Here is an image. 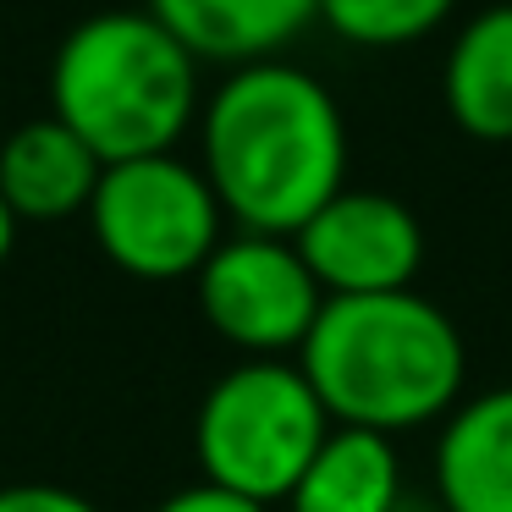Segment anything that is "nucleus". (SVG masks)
<instances>
[{"instance_id": "obj_1", "label": "nucleus", "mask_w": 512, "mask_h": 512, "mask_svg": "<svg viewBox=\"0 0 512 512\" xmlns=\"http://www.w3.org/2000/svg\"><path fill=\"white\" fill-rule=\"evenodd\" d=\"M199 171L237 232L298 237L347 188V122L320 78L254 61L204 100Z\"/></svg>"}, {"instance_id": "obj_2", "label": "nucleus", "mask_w": 512, "mask_h": 512, "mask_svg": "<svg viewBox=\"0 0 512 512\" xmlns=\"http://www.w3.org/2000/svg\"><path fill=\"white\" fill-rule=\"evenodd\" d=\"M298 369L331 424L402 435L452 419L468 380L463 331L419 287L375 298H325Z\"/></svg>"}, {"instance_id": "obj_3", "label": "nucleus", "mask_w": 512, "mask_h": 512, "mask_svg": "<svg viewBox=\"0 0 512 512\" xmlns=\"http://www.w3.org/2000/svg\"><path fill=\"white\" fill-rule=\"evenodd\" d=\"M50 116L105 166L177 155L182 133L199 122V61L149 12L83 17L50 67Z\"/></svg>"}, {"instance_id": "obj_4", "label": "nucleus", "mask_w": 512, "mask_h": 512, "mask_svg": "<svg viewBox=\"0 0 512 512\" xmlns=\"http://www.w3.org/2000/svg\"><path fill=\"white\" fill-rule=\"evenodd\" d=\"M325 435L331 413L303 380L298 358H243L204 391L193 413L199 474L265 507L292 496Z\"/></svg>"}, {"instance_id": "obj_5", "label": "nucleus", "mask_w": 512, "mask_h": 512, "mask_svg": "<svg viewBox=\"0 0 512 512\" xmlns=\"http://www.w3.org/2000/svg\"><path fill=\"white\" fill-rule=\"evenodd\" d=\"M226 210L210 177L182 155H144L100 171L89 199V232L100 254L133 281L199 276L221 248Z\"/></svg>"}, {"instance_id": "obj_6", "label": "nucleus", "mask_w": 512, "mask_h": 512, "mask_svg": "<svg viewBox=\"0 0 512 512\" xmlns=\"http://www.w3.org/2000/svg\"><path fill=\"white\" fill-rule=\"evenodd\" d=\"M193 287L204 325L243 358H298L325 309V292L309 276L298 243L265 232L221 237Z\"/></svg>"}, {"instance_id": "obj_7", "label": "nucleus", "mask_w": 512, "mask_h": 512, "mask_svg": "<svg viewBox=\"0 0 512 512\" xmlns=\"http://www.w3.org/2000/svg\"><path fill=\"white\" fill-rule=\"evenodd\" d=\"M298 254L325 298L408 292L424 265V226L402 199L375 188H342L298 237Z\"/></svg>"}, {"instance_id": "obj_8", "label": "nucleus", "mask_w": 512, "mask_h": 512, "mask_svg": "<svg viewBox=\"0 0 512 512\" xmlns=\"http://www.w3.org/2000/svg\"><path fill=\"white\" fill-rule=\"evenodd\" d=\"M105 160L56 116L23 122L0 144V199L17 221H72L89 215Z\"/></svg>"}, {"instance_id": "obj_9", "label": "nucleus", "mask_w": 512, "mask_h": 512, "mask_svg": "<svg viewBox=\"0 0 512 512\" xmlns=\"http://www.w3.org/2000/svg\"><path fill=\"white\" fill-rule=\"evenodd\" d=\"M441 512H512V386L452 408L435 441Z\"/></svg>"}, {"instance_id": "obj_10", "label": "nucleus", "mask_w": 512, "mask_h": 512, "mask_svg": "<svg viewBox=\"0 0 512 512\" xmlns=\"http://www.w3.org/2000/svg\"><path fill=\"white\" fill-rule=\"evenodd\" d=\"M149 17L177 34L193 61L254 67L276 61V50L320 17V0H149Z\"/></svg>"}, {"instance_id": "obj_11", "label": "nucleus", "mask_w": 512, "mask_h": 512, "mask_svg": "<svg viewBox=\"0 0 512 512\" xmlns=\"http://www.w3.org/2000/svg\"><path fill=\"white\" fill-rule=\"evenodd\" d=\"M446 116L479 144H512V6L468 17L441 72Z\"/></svg>"}, {"instance_id": "obj_12", "label": "nucleus", "mask_w": 512, "mask_h": 512, "mask_svg": "<svg viewBox=\"0 0 512 512\" xmlns=\"http://www.w3.org/2000/svg\"><path fill=\"white\" fill-rule=\"evenodd\" d=\"M287 512H402V457L391 435L331 424L292 485Z\"/></svg>"}, {"instance_id": "obj_13", "label": "nucleus", "mask_w": 512, "mask_h": 512, "mask_svg": "<svg viewBox=\"0 0 512 512\" xmlns=\"http://www.w3.org/2000/svg\"><path fill=\"white\" fill-rule=\"evenodd\" d=\"M457 0H320V23L358 50H402L435 34Z\"/></svg>"}, {"instance_id": "obj_14", "label": "nucleus", "mask_w": 512, "mask_h": 512, "mask_svg": "<svg viewBox=\"0 0 512 512\" xmlns=\"http://www.w3.org/2000/svg\"><path fill=\"white\" fill-rule=\"evenodd\" d=\"M0 512H100L67 485H0Z\"/></svg>"}, {"instance_id": "obj_15", "label": "nucleus", "mask_w": 512, "mask_h": 512, "mask_svg": "<svg viewBox=\"0 0 512 512\" xmlns=\"http://www.w3.org/2000/svg\"><path fill=\"white\" fill-rule=\"evenodd\" d=\"M155 512H270L265 501H248V496H237V490H221V485H210V479H199V485H182V490H171L166 501H160Z\"/></svg>"}, {"instance_id": "obj_16", "label": "nucleus", "mask_w": 512, "mask_h": 512, "mask_svg": "<svg viewBox=\"0 0 512 512\" xmlns=\"http://www.w3.org/2000/svg\"><path fill=\"white\" fill-rule=\"evenodd\" d=\"M17 215H12V204L0 199V265H6V259H12V248H17Z\"/></svg>"}, {"instance_id": "obj_17", "label": "nucleus", "mask_w": 512, "mask_h": 512, "mask_svg": "<svg viewBox=\"0 0 512 512\" xmlns=\"http://www.w3.org/2000/svg\"><path fill=\"white\" fill-rule=\"evenodd\" d=\"M435 512H441V507H435Z\"/></svg>"}]
</instances>
